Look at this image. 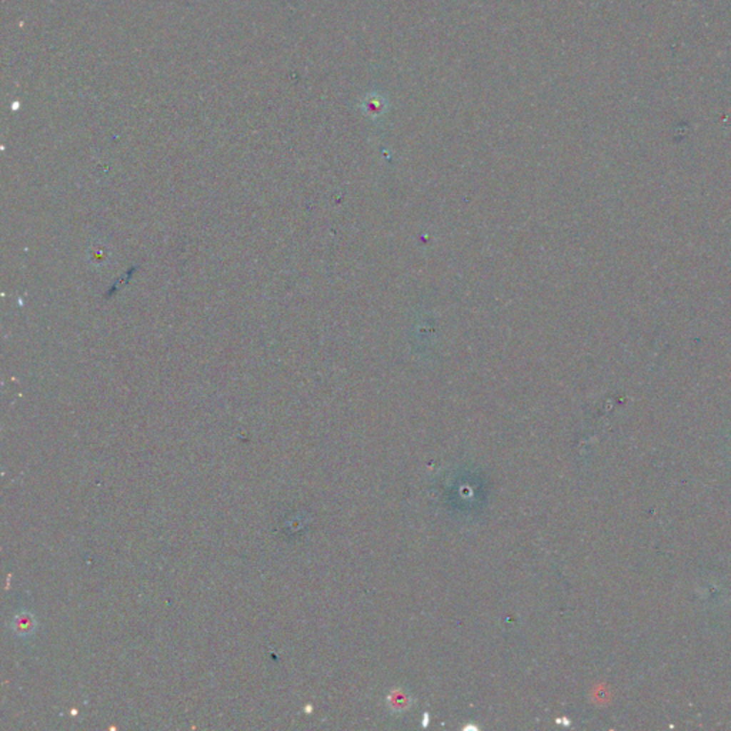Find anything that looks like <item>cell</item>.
<instances>
[{
    "instance_id": "1",
    "label": "cell",
    "mask_w": 731,
    "mask_h": 731,
    "mask_svg": "<svg viewBox=\"0 0 731 731\" xmlns=\"http://www.w3.org/2000/svg\"><path fill=\"white\" fill-rule=\"evenodd\" d=\"M34 627H36V621H34V617L29 612H19L17 615H14V620H13V630L20 634V635H29L34 631Z\"/></svg>"
}]
</instances>
